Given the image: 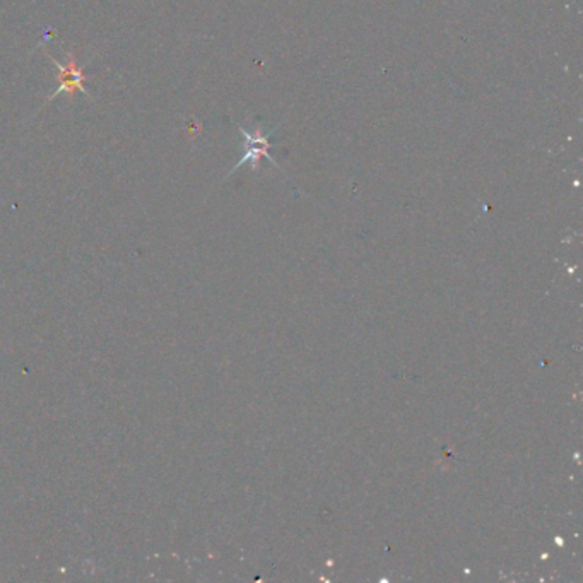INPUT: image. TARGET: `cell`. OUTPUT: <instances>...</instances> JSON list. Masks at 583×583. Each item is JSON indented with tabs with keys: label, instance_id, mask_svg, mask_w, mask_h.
Returning a JSON list of instances; mask_svg holds the SVG:
<instances>
[{
	"label": "cell",
	"instance_id": "cell-2",
	"mask_svg": "<svg viewBox=\"0 0 583 583\" xmlns=\"http://www.w3.org/2000/svg\"><path fill=\"white\" fill-rule=\"evenodd\" d=\"M238 129H240V132L243 134V137H245V152H243V156H241L240 161L236 163V166L231 170V173H233L234 170H238L241 165H245V163H248V161L254 165V168H257L258 159H260L262 156L270 159V161L276 165V161H274V159L270 158V154H269V149H270L269 135L270 134L262 135L260 130H257L255 134H250V132H247L245 129H241V127H238Z\"/></svg>",
	"mask_w": 583,
	"mask_h": 583
},
{
	"label": "cell",
	"instance_id": "cell-1",
	"mask_svg": "<svg viewBox=\"0 0 583 583\" xmlns=\"http://www.w3.org/2000/svg\"><path fill=\"white\" fill-rule=\"evenodd\" d=\"M48 59L52 60L57 67V83H59V86H57V90L50 94V98L46 99V101H52V99H55L59 94L72 96L74 91H81L83 94H86L88 99H91L90 91H88L86 86H84L86 76H84L83 69L77 65V60L72 52H67L65 63H60L59 60L52 55H48Z\"/></svg>",
	"mask_w": 583,
	"mask_h": 583
}]
</instances>
